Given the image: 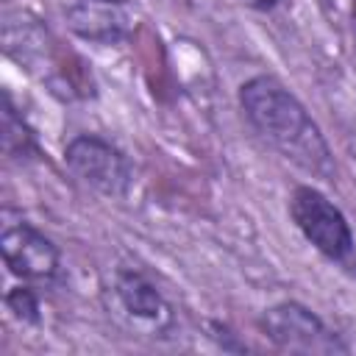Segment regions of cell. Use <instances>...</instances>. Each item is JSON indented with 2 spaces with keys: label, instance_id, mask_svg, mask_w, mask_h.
<instances>
[{
  "label": "cell",
  "instance_id": "obj_1",
  "mask_svg": "<svg viewBox=\"0 0 356 356\" xmlns=\"http://www.w3.org/2000/svg\"><path fill=\"white\" fill-rule=\"evenodd\" d=\"M236 97L242 117L264 145H270L278 156L292 161L306 175L334 181V150L312 111L284 81L264 72L250 75L248 81H242Z\"/></svg>",
  "mask_w": 356,
  "mask_h": 356
},
{
  "label": "cell",
  "instance_id": "obj_2",
  "mask_svg": "<svg viewBox=\"0 0 356 356\" xmlns=\"http://www.w3.org/2000/svg\"><path fill=\"white\" fill-rule=\"evenodd\" d=\"M289 220L300 236L331 264L356 275V236L345 211L317 186L298 184L289 195Z\"/></svg>",
  "mask_w": 356,
  "mask_h": 356
},
{
  "label": "cell",
  "instance_id": "obj_3",
  "mask_svg": "<svg viewBox=\"0 0 356 356\" xmlns=\"http://www.w3.org/2000/svg\"><path fill=\"white\" fill-rule=\"evenodd\" d=\"M0 253L8 273L25 284L47 286L61 275L58 245L11 206L0 211Z\"/></svg>",
  "mask_w": 356,
  "mask_h": 356
},
{
  "label": "cell",
  "instance_id": "obj_4",
  "mask_svg": "<svg viewBox=\"0 0 356 356\" xmlns=\"http://www.w3.org/2000/svg\"><path fill=\"white\" fill-rule=\"evenodd\" d=\"M64 167L81 186L103 197H125L134 186L128 153L100 134H75L64 145Z\"/></svg>",
  "mask_w": 356,
  "mask_h": 356
},
{
  "label": "cell",
  "instance_id": "obj_5",
  "mask_svg": "<svg viewBox=\"0 0 356 356\" xmlns=\"http://www.w3.org/2000/svg\"><path fill=\"white\" fill-rule=\"evenodd\" d=\"M261 334L289 353H348V342L314 309L298 300H281L259 314Z\"/></svg>",
  "mask_w": 356,
  "mask_h": 356
},
{
  "label": "cell",
  "instance_id": "obj_6",
  "mask_svg": "<svg viewBox=\"0 0 356 356\" xmlns=\"http://www.w3.org/2000/svg\"><path fill=\"white\" fill-rule=\"evenodd\" d=\"M111 306L139 334L167 337L175 328V312L161 289L139 270L120 267L111 278Z\"/></svg>",
  "mask_w": 356,
  "mask_h": 356
},
{
  "label": "cell",
  "instance_id": "obj_7",
  "mask_svg": "<svg viewBox=\"0 0 356 356\" xmlns=\"http://www.w3.org/2000/svg\"><path fill=\"white\" fill-rule=\"evenodd\" d=\"M64 22L78 39L103 47L122 44L134 31V19L125 6L106 0H72L64 8Z\"/></svg>",
  "mask_w": 356,
  "mask_h": 356
},
{
  "label": "cell",
  "instance_id": "obj_8",
  "mask_svg": "<svg viewBox=\"0 0 356 356\" xmlns=\"http://www.w3.org/2000/svg\"><path fill=\"white\" fill-rule=\"evenodd\" d=\"M0 142H3V153L11 161H31L39 159L42 147L36 139V131L28 125L25 114L14 106L11 95L3 92V108H0Z\"/></svg>",
  "mask_w": 356,
  "mask_h": 356
},
{
  "label": "cell",
  "instance_id": "obj_9",
  "mask_svg": "<svg viewBox=\"0 0 356 356\" xmlns=\"http://www.w3.org/2000/svg\"><path fill=\"white\" fill-rule=\"evenodd\" d=\"M6 309L11 312L14 320L25 323V325H39L42 323V300H39V292L33 284H19V286H11L6 292Z\"/></svg>",
  "mask_w": 356,
  "mask_h": 356
},
{
  "label": "cell",
  "instance_id": "obj_10",
  "mask_svg": "<svg viewBox=\"0 0 356 356\" xmlns=\"http://www.w3.org/2000/svg\"><path fill=\"white\" fill-rule=\"evenodd\" d=\"M242 3H245V6H250L253 11H273L281 0H242Z\"/></svg>",
  "mask_w": 356,
  "mask_h": 356
},
{
  "label": "cell",
  "instance_id": "obj_11",
  "mask_svg": "<svg viewBox=\"0 0 356 356\" xmlns=\"http://www.w3.org/2000/svg\"><path fill=\"white\" fill-rule=\"evenodd\" d=\"M106 3H120V6H128V3H136V0H106Z\"/></svg>",
  "mask_w": 356,
  "mask_h": 356
}]
</instances>
